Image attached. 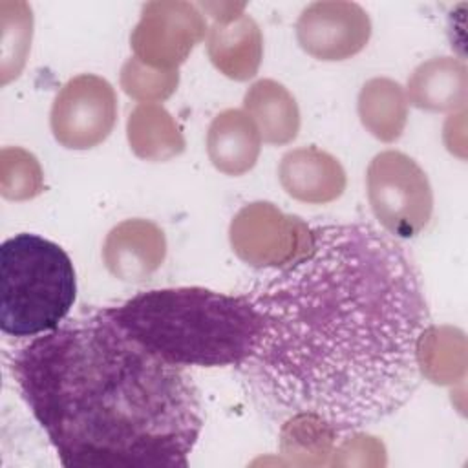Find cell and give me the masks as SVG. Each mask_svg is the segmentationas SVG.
I'll return each mask as SVG.
<instances>
[{"label": "cell", "instance_id": "cell-1", "mask_svg": "<svg viewBox=\"0 0 468 468\" xmlns=\"http://www.w3.org/2000/svg\"><path fill=\"white\" fill-rule=\"evenodd\" d=\"M250 298L261 325L238 367L271 415L353 433L417 391L430 311L413 260L388 232L314 227L307 249Z\"/></svg>", "mask_w": 468, "mask_h": 468}, {"label": "cell", "instance_id": "cell-2", "mask_svg": "<svg viewBox=\"0 0 468 468\" xmlns=\"http://www.w3.org/2000/svg\"><path fill=\"white\" fill-rule=\"evenodd\" d=\"M11 371L62 466H186L203 408L192 380L106 313L33 336Z\"/></svg>", "mask_w": 468, "mask_h": 468}, {"label": "cell", "instance_id": "cell-3", "mask_svg": "<svg viewBox=\"0 0 468 468\" xmlns=\"http://www.w3.org/2000/svg\"><path fill=\"white\" fill-rule=\"evenodd\" d=\"M106 313L130 338L177 367L239 366L261 325L250 296L205 287L150 289Z\"/></svg>", "mask_w": 468, "mask_h": 468}, {"label": "cell", "instance_id": "cell-4", "mask_svg": "<svg viewBox=\"0 0 468 468\" xmlns=\"http://www.w3.org/2000/svg\"><path fill=\"white\" fill-rule=\"evenodd\" d=\"M77 298L68 252L38 234L20 232L0 247V329L29 338L57 329Z\"/></svg>", "mask_w": 468, "mask_h": 468}, {"label": "cell", "instance_id": "cell-5", "mask_svg": "<svg viewBox=\"0 0 468 468\" xmlns=\"http://www.w3.org/2000/svg\"><path fill=\"white\" fill-rule=\"evenodd\" d=\"M367 201L384 232L415 238L433 214V190L417 161L399 150L377 154L366 174Z\"/></svg>", "mask_w": 468, "mask_h": 468}, {"label": "cell", "instance_id": "cell-6", "mask_svg": "<svg viewBox=\"0 0 468 468\" xmlns=\"http://www.w3.org/2000/svg\"><path fill=\"white\" fill-rule=\"evenodd\" d=\"M117 122L113 86L93 73L69 79L55 95L49 126L55 141L69 150H90L108 139Z\"/></svg>", "mask_w": 468, "mask_h": 468}, {"label": "cell", "instance_id": "cell-7", "mask_svg": "<svg viewBox=\"0 0 468 468\" xmlns=\"http://www.w3.org/2000/svg\"><path fill=\"white\" fill-rule=\"evenodd\" d=\"M207 24L194 5L185 2H152L143 9L132 33L135 58L157 69H174L203 40Z\"/></svg>", "mask_w": 468, "mask_h": 468}, {"label": "cell", "instance_id": "cell-8", "mask_svg": "<svg viewBox=\"0 0 468 468\" xmlns=\"http://www.w3.org/2000/svg\"><path fill=\"white\" fill-rule=\"evenodd\" d=\"M298 46L316 60L340 62L358 55L369 42L371 20L355 2H313L296 20Z\"/></svg>", "mask_w": 468, "mask_h": 468}, {"label": "cell", "instance_id": "cell-9", "mask_svg": "<svg viewBox=\"0 0 468 468\" xmlns=\"http://www.w3.org/2000/svg\"><path fill=\"white\" fill-rule=\"evenodd\" d=\"M166 238L159 225L133 218L115 225L102 245V260L110 274L128 283L148 280L165 261Z\"/></svg>", "mask_w": 468, "mask_h": 468}, {"label": "cell", "instance_id": "cell-10", "mask_svg": "<svg viewBox=\"0 0 468 468\" xmlns=\"http://www.w3.org/2000/svg\"><path fill=\"white\" fill-rule=\"evenodd\" d=\"M278 179L287 196L307 205H325L346 190V170L340 161L316 146H300L283 154Z\"/></svg>", "mask_w": 468, "mask_h": 468}, {"label": "cell", "instance_id": "cell-11", "mask_svg": "<svg viewBox=\"0 0 468 468\" xmlns=\"http://www.w3.org/2000/svg\"><path fill=\"white\" fill-rule=\"evenodd\" d=\"M261 135L243 110H223L207 132V154L216 170L227 176H243L258 161Z\"/></svg>", "mask_w": 468, "mask_h": 468}, {"label": "cell", "instance_id": "cell-12", "mask_svg": "<svg viewBox=\"0 0 468 468\" xmlns=\"http://www.w3.org/2000/svg\"><path fill=\"white\" fill-rule=\"evenodd\" d=\"M468 73L461 58L433 57L420 62L410 75L406 99L419 110L455 112L464 108Z\"/></svg>", "mask_w": 468, "mask_h": 468}, {"label": "cell", "instance_id": "cell-13", "mask_svg": "<svg viewBox=\"0 0 468 468\" xmlns=\"http://www.w3.org/2000/svg\"><path fill=\"white\" fill-rule=\"evenodd\" d=\"M261 33L258 24L239 15L229 22H216L208 31V57L229 79L247 80L261 62Z\"/></svg>", "mask_w": 468, "mask_h": 468}, {"label": "cell", "instance_id": "cell-14", "mask_svg": "<svg viewBox=\"0 0 468 468\" xmlns=\"http://www.w3.org/2000/svg\"><path fill=\"white\" fill-rule=\"evenodd\" d=\"M243 112L254 121L263 143L289 144L300 132L296 99L283 84L272 79H261L247 90Z\"/></svg>", "mask_w": 468, "mask_h": 468}, {"label": "cell", "instance_id": "cell-15", "mask_svg": "<svg viewBox=\"0 0 468 468\" xmlns=\"http://www.w3.org/2000/svg\"><path fill=\"white\" fill-rule=\"evenodd\" d=\"M358 117L364 128L382 143L397 141L408 121L404 88L388 77L369 79L358 93Z\"/></svg>", "mask_w": 468, "mask_h": 468}, {"label": "cell", "instance_id": "cell-16", "mask_svg": "<svg viewBox=\"0 0 468 468\" xmlns=\"http://www.w3.org/2000/svg\"><path fill=\"white\" fill-rule=\"evenodd\" d=\"M130 121L150 130V133L128 132L130 148L143 159L165 161L183 152L185 139L172 115L157 102H143L130 113Z\"/></svg>", "mask_w": 468, "mask_h": 468}, {"label": "cell", "instance_id": "cell-17", "mask_svg": "<svg viewBox=\"0 0 468 468\" xmlns=\"http://www.w3.org/2000/svg\"><path fill=\"white\" fill-rule=\"evenodd\" d=\"M179 80L177 69H146V64L130 58L121 71V84L124 91L133 99H144L146 102L163 101L176 90Z\"/></svg>", "mask_w": 468, "mask_h": 468}]
</instances>
